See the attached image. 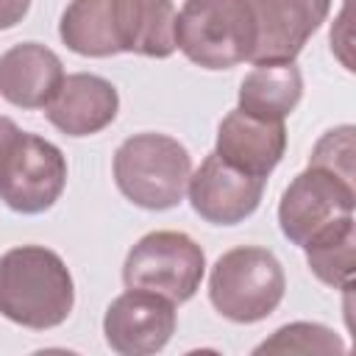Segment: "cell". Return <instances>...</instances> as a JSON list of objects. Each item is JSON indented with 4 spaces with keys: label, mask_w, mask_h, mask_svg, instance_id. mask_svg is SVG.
<instances>
[{
    "label": "cell",
    "mask_w": 356,
    "mask_h": 356,
    "mask_svg": "<svg viewBox=\"0 0 356 356\" xmlns=\"http://www.w3.org/2000/svg\"><path fill=\"white\" fill-rule=\"evenodd\" d=\"M58 36L89 58L117 53L167 58L175 53V6L172 0H70Z\"/></svg>",
    "instance_id": "6da1fadb"
},
{
    "label": "cell",
    "mask_w": 356,
    "mask_h": 356,
    "mask_svg": "<svg viewBox=\"0 0 356 356\" xmlns=\"http://www.w3.org/2000/svg\"><path fill=\"white\" fill-rule=\"evenodd\" d=\"M75 306V284L64 259L44 245H19L0 256V314L22 328L61 325Z\"/></svg>",
    "instance_id": "7a4b0ae2"
},
{
    "label": "cell",
    "mask_w": 356,
    "mask_h": 356,
    "mask_svg": "<svg viewBox=\"0 0 356 356\" xmlns=\"http://www.w3.org/2000/svg\"><path fill=\"white\" fill-rule=\"evenodd\" d=\"M192 175L189 150L167 134H134L114 153V184L125 200L147 211L175 209Z\"/></svg>",
    "instance_id": "3957f363"
},
{
    "label": "cell",
    "mask_w": 356,
    "mask_h": 356,
    "mask_svg": "<svg viewBox=\"0 0 356 356\" xmlns=\"http://www.w3.org/2000/svg\"><path fill=\"white\" fill-rule=\"evenodd\" d=\"M256 22L248 0H184L175 11V50L203 70L250 61Z\"/></svg>",
    "instance_id": "277c9868"
},
{
    "label": "cell",
    "mask_w": 356,
    "mask_h": 356,
    "mask_svg": "<svg viewBox=\"0 0 356 356\" xmlns=\"http://www.w3.org/2000/svg\"><path fill=\"white\" fill-rule=\"evenodd\" d=\"M286 292V275L273 250L242 245L225 250L209 275V300L231 323L270 317Z\"/></svg>",
    "instance_id": "5b68a950"
},
{
    "label": "cell",
    "mask_w": 356,
    "mask_h": 356,
    "mask_svg": "<svg viewBox=\"0 0 356 356\" xmlns=\"http://www.w3.org/2000/svg\"><path fill=\"white\" fill-rule=\"evenodd\" d=\"M206 253L184 231H150L125 256L122 281L128 289H145L186 303L203 281Z\"/></svg>",
    "instance_id": "8992f818"
},
{
    "label": "cell",
    "mask_w": 356,
    "mask_h": 356,
    "mask_svg": "<svg viewBox=\"0 0 356 356\" xmlns=\"http://www.w3.org/2000/svg\"><path fill=\"white\" fill-rule=\"evenodd\" d=\"M353 209L356 184L339 178L325 167L309 164L284 189L278 203V225L292 245L306 248L328 228L353 217Z\"/></svg>",
    "instance_id": "52a82bcc"
},
{
    "label": "cell",
    "mask_w": 356,
    "mask_h": 356,
    "mask_svg": "<svg viewBox=\"0 0 356 356\" xmlns=\"http://www.w3.org/2000/svg\"><path fill=\"white\" fill-rule=\"evenodd\" d=\"M67 186V159L58 145L22 131L0 164V200L19 214L53 209Z\"/></svg>",
    "instance_id": "ba28073f"
},
{
    "label": "cell",
    "mask_w": 356,
    "mask_h": 356,
    "mask_svg": "<svg viewBox=\"0 0 356 356\" xmlns=\"http://www.w3.org/2000/svg\"><path fill=\"white\" fill-rule=\"evenodd\" d=\"M175 325V303L156 292L128 289L108 303L103 337L106 345L120 356H150L172 339Z\"/></svg>",
    "instance_id": "9c48e42d"
},
{
    "label": "cell",
    "mask_w": 356,
    "mask_h": 356,
    "mask_svg": "<svg viewBox=\"0 0 356 356\" xmlns=\"http://www.w3.org/2000/svg\"><path fill=\"white\" fill-rule=\"evenodd\" d=\"M267 178L248 175L231 164H225L217 153H209L197 170H192L186 181V195L206 222L211 225H236L248 220L261 197H264Z\"/></svg>",
    "instance_id": "30bf717a"
},
{
    "label": "cell",
    "mask_w": 356,
    "mask_h": 356,
    "mask_svg": "<svg viewBox=\"0 0 356 356\" xmlns=\"http://www.w3.org/2000/svg\"><path fill=\"white\" fill-rule=\"evenodd\" d=\"M334 0H248L256 22L253 64L295 61L309 36L325 22Z\"/></svg>",
    "instance_id": "8fae6325"
},
{
    "label": "cell",
    "mask_w": 356,
    "mask_h": 356,
    "mask_svg": "<svg viewBox=\"0 0 356 356\" xmlns=\"http://www.w3.org/2000/svg\"><path fill=\"white\" fill-rule=\"evenodd\" d=\"M286 150V128L284 120H261L242 108L228 111L217 128L214 153L256 178H267Z\"/></svg>",
    "instance_id": "7c38bea8"
},
{
    "label": "cell",
    "mask_w": 356,
    "mask_h": 356,
    "mask_svg": "<svg viewBox=\"0 0 356 356\" xmlns=\"http://www.w3.org/2000/svg\"><path fill=\"white\" fill-rule=\"evenodd\" d=\"M120 111L117 86L92 72L64 75L56 97L44 106V117L67 136H92L114 122Z\"/></svg>",
    "instance_id": "4fadbf2b"
},
{
    "label": "cell",
    "mask_w": 356,
    "mask_h": 356,
    "mask_svg": "<svg viewBox=\"0 0 356 356\" xmlns=\"http://www.w3.org/2000/svg\"><path fill=\"white\" fill-rule=\"evenodd\" d=\"M61 81V58L39 42H19L0 56V97L17 108H44Z\"/></svg>",
    "instance_id": "5bb4252c"
},
{
    "label": "cell",
    "mask_w": 356,
    "mask_h": 356,
    "mask_svg": "<svg viewBox=\"0 0 356 356\" xmlns=\"http://www.w3.org/2000/svg\"><path fill=\"white\" fill-rule=\"evenodd\" d=\"M303 97V75L295 61L253 64V70L239 83L242 111L261 120H284L295 111Z\"/></svg>",
    "instance_id": "9a60e30c"
},
{
    "label": "cell",
    "mask_w": 356,
    "mask_h": 356,
    "mask_svg": "<svg viewBox=\"0 0 356 356\" xmlns=\"http://www.w3.org/2000/svg\"><path fill=\"white\" fill-rule=\"evenodd\" d=\"M309 270L334 289H350L353 284V256H356V220L348 217L339 225L320 234L306 248Z\"/></svg>",
    "instance_id": "2e32d148"
},
{
    "label": "cell",
    "mask_w": 356,
    "mask_h": 356,
    "mask_svg": "<svg viewBox=\"0 0 356 356\" xmlns=\"http://www.w3.org/2000/svg\"><path fill=\"white\" fill-rule=\"evenodd\" d=\"M345 339L320 323L281 325L270 339L253 348V353H345Z\"/></svg>",
    "instance_id": "e0dca14e"
},
{
    "label": "cell",
    "mask_w": 356,
    "mask_h": 356,
    "mask_svg": "<svg viewBox=\"0 0 356 356\" xmlns=\"http://www.w3.org/2000/svg\"><path fill=\"white\" fill-rule=\"evenodd\" d=\"M356 147H353V125H339V128H331L325 131L312 156H309V164L314 167H325L331 172H337L339 178L356 184Z\"/></svg>",
    "instance_id": "ac0fdd59"
},
{
    "label": "cell",
    "mask_w": 356,
    "mask_h": 356,
    "mask_svg": "<svg viewBox=\"0 0 356 356\" xmlns=\"http://www.w3.org/2000/svg\"><path fill=\"white\" fill-rule=\"evenodd\" d=\"M31 0H0V31H8L25 19Z\"/></svg>",
    "instance_id": "d6986e66"
},
{
    "label": "cell",
    "mask_w": 356,
    "mask_h": 356,
    "mask_svg": "<svg viewBox=\"0 0 356 356\" xmlns=\"http://www.w3.org/2000/svg\"><path fill=\"white\" fill-rule=\"evenodd\" d=\"M19 134H22V128L11 117H0V164L8 156V150H11V145L17 142Z\"/></svg>",
    "instance_id": "ffe728a7"
}]
</instances>
